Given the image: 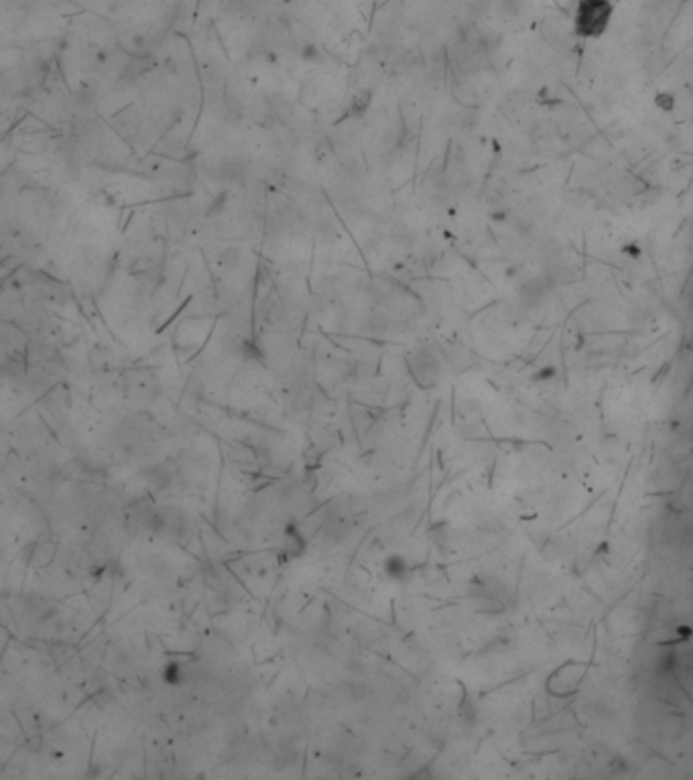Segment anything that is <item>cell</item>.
Instances as JSON below:
<instances>
[{"instance_id": "obj_1", "label": "cell", "mask_w": 693, "mask_h": 780, "mask_svg": "<svg viewBox=\"0 0 693 780\" xmlns=\"http://www.w3.org/2000/svg\"><path fill=\"white\" fill-rule=\"evenodd\" d=\"M614 0H576L574 31L584 39H598L610 27Z\"/></svg>"}, {"instance_id": "obj_2", "label": "cell", "mask_w": 693, "mask_h": 780, "mask_svg": "<svg viewBox=\"0 0 693 780\" xmlns=\"http://www.w3.org/2000/svg\"><path fill=\"white\" fill-rule=\"evenodd\" d=\"M667 100H673V98H671L669 94H657V100H655V102H657V106H661L663 110H671L673 104H667Z\"/></svg>"}]
</instances>
